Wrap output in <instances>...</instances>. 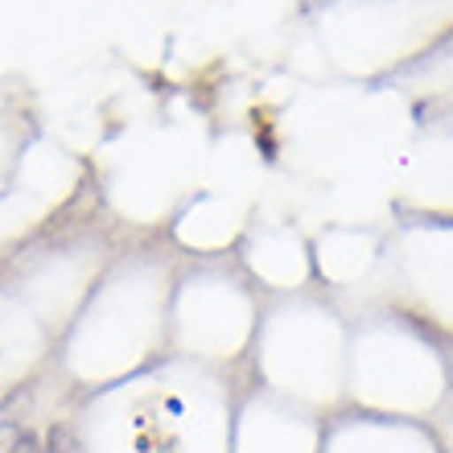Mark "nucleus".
Returning a JSON list of instances; mask_svg holds the SVG:
<instances>
[{"label":"nucleus","mask_w":453,"mask_h":453,"mask_svg":"<svg viewBox=\"0 0 453 453\" xmlns=\"http://www.w3.org/2000/svg\"><path fill=\"white\" fill-rule=\"evenodd\" d=\"M4 453H42V441H37L34 433H17V437H12V445Z\"/></svg>","instance_id":"1"}]
</instances>
